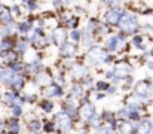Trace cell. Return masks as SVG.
<instances>
[{"label": "cell", "mask_w": 153, "mask_h": 134, "mask_svg": "<svg viewBox=\"0 0 153 134\" xmlns=\"http://www.w3.org/2000/svg\"><path fill=\"white\" fill-rule=\"evenodd\" d=\"M95 88L98 89L100 92H101V91H104V92H105V91H107V88H108V84H107V82H104V81H100V82H97V87H95Z\"/></svg>", "instance_id": "27"}, {"label": "cell", "mask_w": 153, "mask_h": 134, "mask_svg": "<svg viewBox=\"0 0 153 134\" xmlns=\"http://www.w3.org/2000/svg\"><path fill=\"white\" fill-rule=\"evenodd\" d=\"M134 125H135V133L137 134H149L150 133V128H152V125H153V122H152V119L144 118V119L138 121V122L134 124Z\"/></svg>", "instance_id": "7"}, {"label": "cell", "mask_w": 153, "mask_h": 134, "mask_svg": "<svg viewBox=\"0 0 153 134\" xmlns=\"http://www.w3.org/2000/svg\"><path fill=\"white\" fill-rule=\"evenodd\" d=\"M52 39H53V42L56 45H61L65 43V39H67V33H65V30L64 28H56L55 31H53V34H52Z\"/></svg>", "instance_id": "11"}, {"label": "cell", "mask_w": 153, "mask_h": 134, "mask_svg": "<svg viewBox=\"0 0 153 134\" xmlns=\"http://www.w3.org/2000/svg\"><path fill=\"white\" fill-rule=\"evenodd\" d=\"M33 134H42V133H40V131H37V133H33Z\"/></svg>", "instance_id": "36"}, {"label": "cell", "mask_w": 153, "mask_h": 134, "mask_svg": "<svg viewBox=\"0 0 153 134\" xmlns=\"http://www.w3.org/2000/svg\"><path fill=\"white\" fill-rule=\"evenodd\" d=\"M40 109H42L45 113H49V112H52V109H53V104H52L51 100L45 98V100L40 103Z\"/></svg>", "instance_id": "20"}, {"label": "cell", "mask_w": 153, "mask_h": 134, "mask_svg": "<svg viewBox=\"0 0 153 134\" xmlns=\"http://www.w3.org/2000/svg\"><path fill=\"white\" fill-rule=\"evenodd\" d=\"M117 25L123 31V34H132V33H135L140 28V22H138L137 16L132 15L131 12H126V10L123 12V15H122V18H120Z\"/></svg>", "instance_id": "1"}, {"label": "cell", "mask_w": 153, "mask_h": 134, "mask_svg": "<svg viewBox=\"0 0 153 134\" xmlns=\"http://www.w3.org/2000/svg\"><path fill=\"white\" fill-rule=\"evenodd\" d=\"M27 49H28V43H27L25 40H22V42H19V43H18V51H19L21 54H24Z\"/></svg>", "instance_id": "28"}, {"label": "cell", "mask_w": 153, "mask_h": 134, "mask_svg": "<svg viewBox=\"0 0 153 134\" xmlns=\"http://www.w3.org/2000/svg\"><path fill=\"white\" fill-rule=\"evenodd\" d=\"M70 97L71 98H82L83 97V88L80 87V84H74L71 89H70Z\"/></svg>", "instance_id": "14"}, {"label": "cell", "mask_w": 153, "mask_h": 134, "mask_svg": "<svg viewBox=\"0 0 153 134\" xmlns=\"http://www.w3.org/2000/svg\"><path fill=\"white\" fill-rule=\"evenodd\" d=\"M77 16H71V18H68L67 19V27H70V28H76L77 27Z\"/></svg>", "instance_id": "25"}, {"label": "cell", "mask_w": 153, "mask_h": 134, "mask_svg": "<svg viewBox=\"0 0 153 134\" xmlns=\"http://www.w3.org/2000/svg\"><path fill=\"white\" fill-rule=\"evenodd\" d=\"M117 128H119V133L120 134H137L135 133V125H134V124L122 122Z\"/></svg>", "instance_id": "13"}, {"label": "cell", "mask_w": 153, "mask_h": 134, "mask_svg": "<svg viewBox=\"0 0 153 134\" xmlns=\"http://www.w3.org/2000/svg\"><path fill=\"white\" fill-rule=\"evenodd\" d=\"M149 54H150V55H153V46H152V48H150V51H149Z\"/></svg>", "instance_id": "35"}, {"label": "cell", "mask_w": 153, "mask_h": 134, "mask_svg": "<svg viewBox=\"0 0 153 134\" xmlns=\"http://www.w3.org/2000/svg\"><path fill=\"white\" fill-rule=\"evenodd\" d=\"M34 82L37 84V85H42V87H49L52 82V78L49 73H45V72H40V73H37L36 75V78H34Z\"/></svg>", "instance_id": "10"}, {"label": "cell", "mask_w": 153, "mask_h": 134, "mask_svg": "<svg viewBox=\"0 0 153 134\" xmlns=\"http://www.w3.org/2000/svg\"><path fill=\"white\" fill-rule=\"evenodd\" d=\"M19 12H21V10H19V7H16V6H15V7L12 9V12H10V13H15V15H18Z\"/></svg>", "instance_id": "33"}, {"label": "cell", "mask_w": 153, "mask_h": 134, "mask_svg": "<svg viewBox=\"0 0 153 134\" xmlns=\"http://www.w3.org/2000/svg\"><path fill=\"white\" fill-rule=\"evenodd\" d=\"M76 45L74 43H68V42H65V43H62L59 46V52L65 57V58H71L74 54H76Z\"/></svg>", "instance_id": "9"}, {"label": "cell", "mask_w": 153, "mask_h": 134, "mask_svg": "<svg viewBox=\"0 0 153 134\" xmlns=\"http://www.w3.org/2000/svg\"><path fill=\"white\" fill-rule=\"evenodd\" d=\"M82 37H83L82 31H79V30H71V33H70V39H71V40H74V42H80Z\"/></svg>", "instance_id": "23"}, {"label": "cell", "mask_w": 153, "mask_h": 134, "mask_svg": "<svg viewBox=\"0 0 153 134\" xmlns=\"http://www.w3.org/2000/svg\"><path fill=\"white\" fill-rule=\"evenodd\" d=\"M70 70H71L73 76L77 78V79H79V78H83L85 75H88V72H86V69H85L83 66H73Z\"/></svg>", "instance_id": "15"}, {"label": "cell", "mask_w": 153, "mask_h": 134, "mask_svg": "<svg viewBox=\"0 0 153 134\" xmlns=\"http://www.w3.org/2000/svg\"><path fill=\"white\" fill-rule=\"evenodd\" d=\"M28 130L31 131V134L40 131V130H42V122H40L39 119H36V118L30 119V121H28Z\"/></svg>", "instance_id": "16"}, {"label": "cell", "mask_w": 153, "mask_h": 134, "mask_svg": "<svg viewBox=\"0 0 153 134\" xmlns=\"http://www.w3.org/2000/svg\"><path fill=\"white\" fill-rule=\"evenodd\" d=\"M10 87H12L13 89H16V91H19V89L24 87V79H22V76H21V75H16V76L13 78Z\"/></svg>", "instance_id": "18"}, {"label": "cell", "mask_w": 153, "mask_h": 134, "mask_svg": "<svg viewBox=\"0 0 153 134\" xmlns=\"http://www.w3.org/2000/svg\"><path fill=\"white\" fill-rule=\"evenodd\" d=\"M79 113H80V116H82V118L88 119L91 115H94V113H95V107H94V104H91V103L82 104V106H80V109H79Z\"/></svg>", "instance_id": "12"}, {"label": "cell", "mask_w": 153, "mask_h": 134, "mask_svg": "<svg viewBox=\"0 0 153 134\" xmlns=\"http://www.w3.org/2000/svg\"><path fill=\"white\" fill-rule=\"evenodd\" d=\"M24 4H27L28 10H31V12H33V10H36V9H37V6H39L37 3H33V1H25Z\"/></svg>", "instance_id": "30"}, {"label": "cell", "mask_w": 153, "mask_h": 134, "mask_svg": "<svg viewBox=\"0 0 153 134\" xmlns=\"http://www.w3.org/2000/svg\"><path fill=\"white\" fill-rule=\"evenodd\" d=\"M9 130H10V133L12 134H18L19 133L21 127H19V122H18V119H16V118H15V119H12V121L9 122Z\"/></svg>", "instance_id": "22"}, {"label": "cell", "mask_w": 153, "mask_h": 134, "mask_svg": "<svg viewBox=\"0 0 153 134\" xmlns=\"http://www.w3.org/2000/svg\"><path fill=\"white\" fill-rule=\"evenodd\" d=\"M100 122H101V116L97 115V113L91 115V116L86 119V124L91 125V127H100Z\"/></svg>", "instance_id": "17"}, {"label": "cell", "mask_w": 153, "mask_h": 134, "mask_svg": "<svg viewBox=\"0 0 153 134\" xmlns=\"http://www.w3.org/2000/svg\"><path fill=\"white\" fill-rule=\"evenodd\" d=\"M123 9H120V7H111V9H108L107 12H105V15H104V19H105V24H110V25H116V24H119V21H120V18H122V15H123Z\"/></svg>", "instance_id": "4"}, {"label": "cell", "mask_w": 153, "mask_h": 134, "mask_svg": "<svg viewBox=\"0 0 153 134\" xmlns=\"http://www.w3.org/2000/svg\"><path fill=\"white\" fill-rule=\"evenodd\" d=\"M147 69L153 70V61H152V60H150V61H147Z\"/></svg>", "instance_id": "34"}, {"label": "cell", "mask_w": 153, "mask_h": 134, "mask_svg": "<svg viewBox=\"0 0 153 134\" xmlns=\"http://www.w3.org/2000/svg\"><path fill=\"white\" fill-rule=\"evenodd\" d=\"M117 91V88H116V85H108V88H107V91H105V94H110V95H114V92Z\"/></svg>", "instance_id": "31"}, {"label": "cell", "mask_w": 153, "mask_h": 134, "mask_svg": "<svg viewBox=\"0 0 153 134\" xmlns=\"http://www.w3.org/2000/svg\"><path fill=\"white\" fill-rule=\"evenodd\" d=\"M43 128H45V131H46V133H53V131H55V128H56V125H55V122H53V121H46V122L43 124Z\"/></svg>", "instance_id": "24"}, {"label": "cell", "mask_w": 153, "mask_h": 134, "mask_svg": "<svg viewBox=\"0 0 153 134\" xmlns=\"http://www.w3.org/2000/svg\"><path fill=\"white\" fill-rule=\"evenodd\" d=\"M95 133H97V134H113V133H114V128H113L111 125H108V124H104V125L97 127Z\"/></svg>", "instance_id": "19"}, {"label": "cell", "mask_w": 153, "mask_h": 134, "mask_svg": "<svg viewBox=\"0 0 153 134\" xmlns=\"http://www.w3.org/2000/svg\"><path fill=\"white\" fill-rule=\"evenodd\" d=\"M52 4H53V7H55V9H59V7H61L64 3H61V1H53Z\"/></svg>", "instance_id": "32"}, {"label": "cell", "mask_w": 153, "mask_h": 134, "mask_svg": "<svg viewBox=\"0 0 153 134\" xmlns=\"http://www.w3.org/2000/svg\"><path fill=\"white\" fill-rule=\"evenodd\" d=\"M88 61L92 66H97V64H101V63H108L110 61V57L104 51H101L100 48H92V51L88 55Z\"/></svg>", "instance_id": "3"}, {"label": "cell", "mask_w": 153, "mask_h": 134, "mask_svg": "<svg viewBox=\"0 0 153 134\" xmlns=\"http://www.w3.org/2000/svg\"><path fill=\"white\" fill-rule=\"evenodd\" d=\"M123 40H125V34H123V33L113 34V36L107 40V43H105V51H107V52H116V51H119V48L122 46Z\"/></svg>", "instance_id": "5"}, {"label": "cell", "mask_w": 153, "mask_h": 134, "mask_svg": "<svg viewBox=\"0 0 153 134\" xmlns=\"http://www.w3.org/2000/svg\"><path fill=\"white\" fill-rule=\"evenodd\" d=\"M12 112H13V116L18 118V116L22 115V107L21 106H15V107H12Z\"/></svg>", "instance_id": "29"}, {"label": "cell", "mask_w": 153, "mask_h": 134, "mask_svg": "<svg viewBox=\"0 0 153 134\" xmlns=\"http://www.w3.org/2000/svg\"><path fill=\"white\" fill-rule=\"evenodd\" d=\"M31 28H33V24H31L30 21H24V22H19V24H18V30H19L21 33H28Z\"/></svg>", "instance_id": "21"}, {"label": "cell", "mask_w": 153, "mask_h": 134, "mask_svg": "<svg viewBox=\"0 0 153 134\" xmlns=\"http://www.w3.org/2000/svg\"><path fill=\"white\" fill-rule=\"evenodd\" d=\"M43 95H45L46 98H51V97L61 98V97L64 95V91H62L61 87H58V85H55V84H51L49 87H46V88L43 89Z\"/></svg>", "instance_id": "8"}, {"label": "cell", "mask_w": 153, "mask_h": 134, "mask_svg": "<svg viewBox=\"0 0 153 134\" xmlns=\"http://www.w3.org/2000/svg\"><path fill=\"white\" fill-rule=\"evenodd\" d=\"M113 73H114V78L123 79V78L131 76V73H132V67H131L129 64H117V66L113 69Z\"/></svg>", "instance_id": "6"}, {"label": "cell", "mask_w": 153, "mask_h": 134, "mask_svg": "<svg viewBox=\"0 0 153 134\" xmlns=\"http://www.w3.org/2000/svg\"><path fill=\"white\" fill-rule=\"evenodd\" d=\"M53 122H55L56 128H59V130H62V131H64V134L73 130V121H71V118H70L65 112H62V110H61V112H58V113L55 115Z\"/></svg>", "instance_id": "2"}, {"label": "cell", "mask_w": 153, "mask_h": 134, "mask_svg": "<svg viewBox=\"0 0 153 134\" xmlns=\"http://www.w3.org/2000/svg\"><path fill=\"white\" fill-rule=\"evenodd\" d=\"M132 45H135L137 48H140V46L143 45V37H141L140 34H135V36L132 37Z\"/></svg>", "instance_id": "26"}]
</instances>
